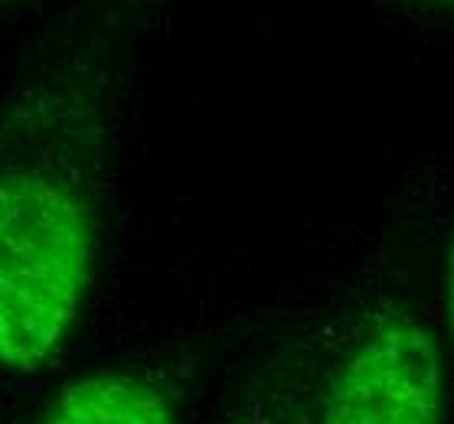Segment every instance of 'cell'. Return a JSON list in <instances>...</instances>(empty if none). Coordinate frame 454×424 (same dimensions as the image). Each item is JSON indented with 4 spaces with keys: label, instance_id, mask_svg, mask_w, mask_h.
I'll use <instances>...</instances> for the list:
<instances>
[{
    "label": "cell",
    "instance_id": "obj_2",
    "mask_svg": "<svg viewBox=\"0 0 454 424\" xmlns=\"http://www.w3.org/2000/svg\"><path fill=\"white\" fill-rule=\"evenodd\" d=\"M444 369L432 330L389 313L347 352L317 424H442Z\"/></svg>",
    "mask_w": 454,
    "mask_h": 424
},
{
    "label": "cell",
    "instance_id": "obj_5",
    "mask_svg": "<svg viewBox=\"0 0 454 424\" xmlns=\"http://www.w3.org/2000/svg\"><path fill=\"white\" fill-rule=\"evenodd\" d=\"M442 4H454V0H442Z\"/></svg>",
    "mask_w": 454,
    "mask_h": 424
},
{
    "label": "cell",
    "instance_id": "obj_3",
    "mask_svg": "<svg viewBox=\"0 0 454 424\" xmlns=\"http://www.w3.org/2000/svg\"><path fill=\"white\" fill-rule=\"evenodd\" d=\"M43 424H176L174 405L147 379L95 373L56 395Z\"/></svg>",
    "mask_w": 454,
    "mask_h": 424
},
{
    "label": "cell",
    "instance_id": "obj_1",
    "mask_svg": "<svg viewBox=\"0 0 454 424\" xmlns=\"http://www.w3.org/2000/svg\"><path fill=\"white\" fill-rule=\"evenodd\" d=\"M95 268V216L46 170L0 173V366L36 373L62 352Z\"/></svg>",
    "mask_w": 454,
    "mask_h": 424
},
{
    "label": "cell",
    "instance_id": "obj_4",
    "mask_svg": "<svg viewBox=\"0 0 454 424\" xmlns=\"http://www.w3.org/2000/svg\"><path fill=\"white\" fill-rule=\"evenodd\" d=\"M444 294H448V327H451L454 336V242L451 251H448V284H444Z\"/></svg>",
    "mask_w": 454,
    "mask_h": 424
}]
</instances>
